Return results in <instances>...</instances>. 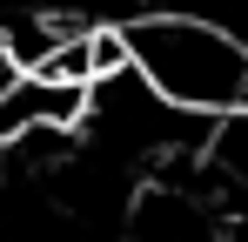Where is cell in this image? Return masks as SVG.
Segmentation results:
<instances>
[{"label":"cell","instance_id":"6da1fadb","mask_svg":"<svg viewBox=\"0 0 248 242\" xmlns=\"http://www.w3.org/2000/svg\"><path fill=\"white\" fill-rule=\"evenodd\" d=\"M114 34H121L127 68L168 108L202 115V121L248 108V47L235 27H221L208 14H181V7H155V14H134Z\"/></svg>","mask_w":248,"mask_h":242}]
</instances>
